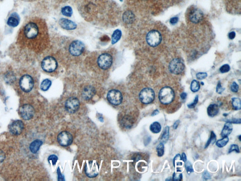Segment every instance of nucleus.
<instances>
[{
  "instance_id": "obj_18",
  "label": "nucleus",
  "mask_w": 241,
  "mask_h": 181,
  "mask_svg": "<svg viewBox=\"0 0 241 181\" xmlns=\"http://www.w3.org/2000/svg\"><path fill=\"white\" fill-rule=\"evenodd\" d=\"M96 90L92 86H87L83 90L82 96L84 99L89 100L95 95Z\"/></svg>"
},
{
  "instance_id": "obj_9",
  "label": "nucleus",
  "mask_w": 241,
  "mask_h": 181,
  "mask_svg": "<svg viewBox=\"0 0 241 181\" xmlns=\"http://www.w3.org/2000/svg\"><path fill=\"white\" fill-rule=\"evenodd\" d=\"M34 107L29 104H25L19 109V114L23 120H31L35 115Z\"/></svg>"
},
{
  "instance_id": "obj_57",
  "label": "nucleus",
  "mask_w": 241,
  "mask_h": 181,
  "mask_svg": "<svg viewBox=\"0 0 241 181\" xmlns=\"http://www.w3.org/2000/svg\"><path fill=\"white\" fill-rule=\"evenodd\" d=\"M120 1H122V0H120Z\"/></svg>"
},
{
  "instance_id": "obj_8",
  "label": "nucleus",
  "mask_w": 241,
  "mask_h": 181,
  "mask_svg": "<svg viewBox=\"0 0 241 181\" xmlns=\"http://www.w3.org/2000/svg\"><path fill=\"white\" fill-rule=\"evenodd\" d=\"M99 166L98 163L95 161H90L85 165V173L90 178H93L97 176L99 173Z\"/></svg>"
},
{
  "instance_id": "obj_46",
  "label": "nucleus",
  "mask_w": 241,
  "mask_h": 181,
  "mask_svg": "<svg viewBox=\"0 0 241 181\" xmlns=\"http://www.w3.org/2000/svg\"><path fill=\"white\" fill-rule=\"evenodd\" d=\"M58 180L59 181H65V179H64V176H63V174H61L60 170L58 168Z\"/></svg>"
},
{
  "instance_id": "obj_32",
  "label": "nucleus",
  "mask_w": 241,
  "mask_h": 181,
  "mask_svg": "<svg viewBox=\"0 0 241 181\" xmlns=\"http://www.w3.org/2000/svg\"><path fill=\"white\" fill-rule=\"evenodd\" d=\"M156 152L158 157H162L164 153V144L163 143H160L156 147Z\"/></svg>"
},
{
  "instance_id": "obj_51",
  "label": "nucleus",
  "mask_w": 241,
  "mask_h": 181,
  "mask_svg": "<svg viewBox=\"0 0 241 181\" xmlns=\"http://www.w3.org/2000/svg\"><path fill=\"white\" fill-rule=\"evenodd\" d=\"M235 37V33L234 32V31H232V32H231L229 34V38L230 39H233L234 38V37Z\"/></svg>"
},
{
  "instance_id": "obj_29",
  "label": "nucleus",
  "mask_w": 241,
  "mask_h": 181,
  "mask_svg": "<svg viewBox=\"0 0 241 181\" xmlns=\"http://www.w3.org/2000/svg\"><path fill=\"white\" fill-rule=\"evenodd\" d=\"M229 142V138L228 137H223L222 139H220L217 141L216 143V146L220 148L224 147L228 144Z\"/></svg>"
},
{
  "instance_id": "obj_5",
  "label": "nucleus",
  "mask_w": 241,
  "mask_h": 181,
  "mask_svg": "<svg viewBox=\"0 0 241 181\" xmlns=\"http://www.w3.org/2000/svg\"><path fill=\"white\" fill-rule=\"evenodd\" d=\"M169 69L170 71L173 74H180L184 70V63L181 59L176 58L172 60L170 63Z\"/></svg>"
},
{
  "instance_id": "obj_34",
  "label": "nucleus",
  "mask_w": 241,
  "mask_h": 181,
  "mask_svg": "<svg viewBox=\"0 0 241 181\" xmlns=\"http://www.w3.org/2000/svg\"><path fill=\"white\" fill-rule=\"evenodd\" d=\"M62 14L67 17H71L73 14V10L70 6H66L61 10Z\"/></svg>"
},
{
  "instance_id": "obj_12",
  "label": "nucleus",
  "mask_w": 241,
  "mask_h": 181,
  "mask_svg": "<svg viewBox=\"0 0 241 181\" xmlns=\"http://www.w3.org/2000/svg\"><path fill=\"white\" fill-rule=\"evenodd\" d=\"M112 57L110 54L103 53L98 57L97 63L101 69L107 70L112 65Z\"/></svg>"
},
{
  "instance_id": "obj_24",
  "label": "nucleus",
  "mask_w": 241,
  "mask_h": 181,
  "mask_svg": "<svg viewBox=\"0 0 241 181\" xmlns=\"http://www.w3.org/2000/svg\"><path fill=\"white\" fill-rule=\"evenodd\" d=\"M161 129V125L158 122H154L150 126V130L154 134L160 133Z\"/></svg>"
},
{
  "instance_id": "obj_4",
  "label": "nucleus",
  "mask_w": 241,
  "mask_h": 181,
  "mask_svg": "<svg viewBox=\"0 0 241 181\" xmlns=\"http://www.w3.org/2000/svg\"><path fill=\"white\" fill-rule=\"evenodd\" d=\"M19 84L20 87L23 92L29 93L34 87V79L30 76L25 75L19 80Z\"/></svg>"
},
{
  "instance_id": "obj_7",
  "label": "nucleus",
  "mask_w": 241,
  "mask_h": 181,
  "mask_svg": "<svg viewBox=\"0 0 241 181\" xmlns=\"http://www.w3.org/2000/svg\"><path fill=\"white\" fill-rule=\"evenodd\" d=\"M146 40L151 46H157L161 42V35L156 30H151L147 34Z\"/></svg>"
},
{
  "instance_id": "obj_20",
  "label": "nucleus",
  "mask_w": 241,
  "mask_h": 181,
  "mask_svg": "<svg viewBox=\"0 0 241 181\" xmlns=\"http://www.w3.org/2000/svg\"><path fill=\"white\" fill-rule=\"evenodd\" d=\"M219 111L220 109L218 105L216 104H210L207 108L208 115L209 117L213 118L218 115Z\"/></svg>"
},
{
  "instance_id": "obj_56",
  "label": "nucleus",
  "mask_w": 241,
  "mask_h": 181,
  "mask_svg": "<svg viewBox=\"0 0 241 181\" xmlns=\"http://www.w3.org/2000/svg\"><path fill=\"white\" fill-rule=\"evenodd\" d=\"M241 135H239V140H240V141H241Z\"/></svg>"
},
{
  "instance_id": "obj_39",
  "label": "nucleus",
  "mask_w": 241,
  "mask_h": 181,
  "mask_svg": "<svg viewBox=\"0 0 241 181\" xmlns=\"http://www.w3.org/2000/svg\"><path fill=\"white\" fill-rule=\"evenodd\" d=\"M199 96L198 95H197L196 97H195V99H194V101L192 103H190V104H187V107L189 109H194L195 108L196 105L197 104L198 102Z\"/></svg>"
},
{
  "instance_id": "obj_33",
  "label": "nucleus",
  "mask_w": 241,
  "mask_h": 181,
  "mask_svg": "<svg viewBox=\"0 0 241 181\" xmlns=\"http://www.w3.org/2000/svg\"><path fill=\"white\" fill-rule=\"evenodd\" d=\"M216 141V136L215 133L213 131H211L210 132V136L209 140H208L206 144V146H205V149L207 148L210 144H213L215 143Z\"/></svg>"
},
{
  "instance_id": "obj_37",
  "label": "nucleus",
  "mask_w": 241,
  "mask_h": 181,
  "mask_svg": "<svg viewBox=\"0 0 241 181\" xmlns=\"http://www.w3.org/2000/svg\"><path fill=\"white\" fill-rule=\"evenodd\" d=\"M58 160V157L55 155H50L48 158L49 162L50 163H52L53 165H55L56 164Z\"/></svg>"
},
{
  "instance_id": "obj_16",
  "label": "nucleus",
  "mask_w": 241,
  "mask_h": 181,
  "mask_svg": "<svg viewBox=\"0 0 241 181\" xmlns=\"http://www.w3.org/2000/svg\"><path fill=\"white\" fill-rule=\"evenodd\" d=\"M204 16L203 12L197 9H194L190 12L189 20L194 23H197L202 20Z\"/></svg>"
},
{
  "instance_id": "obj_19",
  "label": "nucleus",
  "mask_w": 241,
  "mask_h": 181,
  "mask_svg": "<svg viewBox=\"0 0 241 181\" xmlns=\"http://www.w3.org/2000/svg\"><path fill=\"white\" fill-rule=\"evenodd\" d=\"M232 131V124L229 122H226L221 133V136L222 137H228V136L230 135Z\"/></svg>"
},
{
  "instance_id": "obj_14",
  "label": "nucleus",
  "mask_w": 241,
  "mask_h": 181,
  "mask_svg": "<svg viewBox=\"0 0 241 181\" xmlns=\"http://www.w3.org/2000/svg\"><path fill=\"white\" fill-rule=\"evenodd\" d=\"M80 107V101L78 99L75 97H70L68 99L65 103L66 110L69 113H74L76 112Z\"/></svg>"
},
{
  "instance_id": "obj_6",
  "label": "nucleus",
  "mask_w": 241,
  "mask_h": 181,
  "mask_svg": "<svg viewBox=\"0 0 241 181\" xmlns=\"http://www.w3.org/2000/svg\"><path fill=\"white\" fill-rule=\"evenodd\" d=\"M42 68L47 72H52L57 69L58 66L57 61L55 58L51 56L45 57L43 60L41 64Z\"/></svg>"
},
{
  "instance_id": "obj_40",
  "label": "nucleus",
  "mask_w": 241,
  "mask_h": 181,
  "mask_svg": "<svg viewBox=\"0 0 241 181\" xmlns=\"http://www.w3.org/2000/svg\"><path fill=\"white\" fill-rule=\"evenodd\" d=\"M233 151H235L236 153H240L239 147L236 144H232L229 149V153H231Z\"/></svg>"
},
{
  "instance_id": "obj_35",
  "label": "nucleus",
  "mask_w": 241,
  "mask_h": 181,
  "mask_svg": "<svg viewBox=\"0 0 241 181\" xmlns=\"http://www.w3.org/2000/svg\"><path fill=\"white\" fill-rule=\"evenodd\" d=\"M185 166L187 172V173L190 174L192 173V172H194V170L193 169V166H192V164L190 161H187L185 162Z\"/></svg>"
},
{
  "instance_id": "obj_45",
  "label": "nucleus",
  "mask_w": 241,
  "mask_h": 181,
  "mask_svg": "<svg viewBox=\"0 0 241 181\" xmlns=\"http://www.w3.org/2000/svg\"><path fill=\"white\" fill-rule=\"evenodd\" d=\"M182 156L179 154H177L174 158L173 159V166H174L175 163L177 161H180L182 160Z\"/></svg>"
},
{
  "instance_id": "obj_31",
  "label": "nucleus",
  "mask_w": 241,
  "mask_h": 181,
  "mask_svg": "<svg viewBox=\"0 0 241 181\" xmlns=\"http://www.w3.org/2000/svg\"><path fill=\"white\" fill-rule=\"evenodd\" d=\"M190 89L192 92L194 93L198 92L200 89V85L199 82L196 80H194L191 82Z\"/></svg>"
},
{
  "instance_id": "obj_53",
  "label": "nucleus",
  "mask_w": 241,
  "mask_h": 181,
  "mask_svg": "<svg viewBox=\"0 0 241 181\" xmlns=\"http://www.w3.org/2000/svg\"><path fill=\"white\" fill-rule=\"evenodd\" d=\"M180 97H181V99H182V100H185L187 98V94L186 93H185V92L182 93V94L180 95Z\"/></svg>"
},
{
  "instance_id": "obj_52",
  "label": "nucleus",
  "mask_w": 241,
  "mask_h": 181,
  "mask_svg": "<svg viewBox=\"0 0 241 181\" xmlns=\"http://www.w3.org/2000/svg\"><path fill=\"white\" fill-rule=\"evenodd\" d=\"M182 156V159L183 161L184 162H186L187 161V158L186 155L184 152H183L182 153V156Z\"/></svg>"
},
{
  "instance_id": "obj_25",
  "label": "nucleus",
  "mask_w": 241,
  "mask_h": 181,
  "mask_svg": "<svg viewBox=\"0 0 241 181\" xmlns=\"http://www.w3.org/2000/svg\"><path fill=\"white\" fill-rule=\"evenodd\" d=\"M169 137H170V128L169 126H166L163 130V134L161 139V142L163 144H165L169 140Z\"/></svg>"
},
{
  "instance_id": "obj_15",
  "label": "nucleus",
  "mask_w": 241,
  "mask_h": 181,
  "mask_svg": "<svg viewBox=\"0 0 241 181\" xmlns=\"http://www.w3.org/2000/svg\"><path fill=\"white\" fill-rule=\"evenodd\" d=\"M24 128V123L21 120H16L9 125V129L11 134L14 135H21Z\"/></svg>"
},
{
  "instance_id": "obj_47",
  "label": "nucleus",
  "mask_w": 241,
  "mask_h": 181,
  "mask_svg": "<svg viewBox=\"0 0 241 181\" xmlns=\"http://www.w3.org/2000/svg\"><path fill=\"white\" fill-rule=\"evenodd\" d=\"M5 154L2 150L0 149V163L3 162L5 159Z\"/></svg>"
},
{
  "instance_id": "obj_1",
  "label": "nucleus",
  "mask_w": 241,
  "mask_h": 181,
  "mask_svg": "<svg viewBox=\"0 0 241 181\" xmlns=\"http://www.w3.org/2000/svg\"><path fill=\"white\" fill-rule=\"evenodd\" d=\"M40 34L39 27L35 21L30 20L23 27L20 33V40L27 47L32 49L34 42L37 39Z\"/></svg>"
},
{
  "instance_id": "obj_23",
  "label": "nucleus",
  "mask_w": 241,
  "mask_h": 181,
  "mask_svg": "<svg viewBox=\"0 0 241 181\" xmlns=\"http://www.w3.org/2000/svg\"><path fill=\"white\" fill-rule=\"evenodd\" d=\"M19 17L17 15H13V14L9 17L7 21L8 25L13 27H16L19 25Z\"/></svg>"
},
{
  "instance_id": "obj_36",
  "label": "nucleus",
  "mask_w": 241,
  "mask_h": 181,
  "mask_svg": "<svg viewBox=\"0 0 241 181\" xmlns=\"http://www.w3.org/2000/svg\"><path fill=\"white\" fill-rule=\"evenodd\" d=\"M230 70V67L229 65L224 64L222 66H221L220 71L222 73H225L228 72Z\"/></svg>"
},
{
  "instance_id": "obj_30",
  "label": "nucleus",
  "mask_w": 241,
  "mask_h": 181,
  "mask_svg": "<svg viewBox=\"0 0 241 181\" xmlns=\"http://www.w3.org/2000/svg\"><path fill=\"white\" fill-rule=\"evenodd\" d=\"M122 125H124L126 128H130L133 124L132 120L130 117H125L122 120Z\"/></svg>"
},
{
  "instance_id": "obj_17",
  "label": "nucleus",
  "mask_w": 241,
  "mask_h": 181,
  "mask_svg": "<svg viewBox=\"0 0 241 181\" xmlns=\"http://www.w3.org/2000/svg\"><path fill=\"white\" fill-rule=\"evenodd\" d=\"M59 25L62 28L66 30H73L77 27V25L74 22L66 18L60 19Z\"/></svg>"
},
{
  "instance_id": "obj_22",
  "label": "nucleus",
  "mask_w": 241,
  "mask_h": 181,
  "mask_svg": "<svg viewBox=\"0 0 241 181\" xmlns=\"http://www.w3.org/2000/svg\"><path fill=\"white\" fill-rule=\"evenodd\" d=\"M123 18L125 23L131 24L134 21L135 16L132 12L127 11L123 15Z\"/></svg>"
},
{
  "instance_id": "obj_11",
  "label": "nucleus",
  "mask_w": 241,
  "mask_h": 181,
  "mask_svg": "<svg viewBox=\"0 0 241 181\" xmlns=\"http://www.w3.org/2000/svg\"><path fill=\"white\" fill-rule=\"evenodd\" d=\"M84 44L80 41L76 40L73 42L70 45V53L73 56H78L81 55L84 51Z\"/></svg>"
},
{
  "instance_id": "obj_10",
  "label": "nucleus",
  "mask_w": 241,
  "mask_h": 181,
  "mask_svg": "<svg viewBox=\"0 0 241 181\" xmlns=\"http://www.w3.org/2000/svg\"><path fill=\"white\" fill-rule=\"evenodd\" d=\"M107 100L114 105H118L122 103L123 95L119 90H110L107 95Z\"/></svg>"
},
{
  "instance_id": "obj_3",
  "label": "nucleus",
  "mask_w": 241,
  "mask_h": 181,
  "mask_svg": "<svg viewBox=\"0 0 241 181\" xmlns=\"http://www.w3.org/2000/svg\"><path fill=\"white\" fill-rule=\"evenodd\" d=\"M140 100L143 104H149L152 103L155 98L154 90L150 88L143 89L139 95Z\"/></svg>"
},
{
  "instance_id": "obj_28",
  "label": "nucleus",
  "mask_w": 241,
  "mask_h": 181,
  "mask_svg": "<svg viewBox=\"0 0 241 181\" xmlns=\"http://www.w3.org/2000/svg\"><path fill=\"white\" fill-rule=\"evenodd\" d=\"M51 85V82L48 79H46L42 82L41 84V89L42 90L46 91L50 88Z\"/></svg>"
},
{
  "instance_id": "obj_27",
  "label": "nucleus",
  "mask_w": 241,
  "mask_h": 181,
  "mask_svg": "<svg viewBox=\"0 0 241 181\" xmlns=\"http://www.w3.org/2000/svg\"><path fill=\"white\" fill-rule=\"evenodd\" d=\"M232 105L234 110H240L241 109V100L239 98L234 97L232 99Z\"/></svg>"
},
{
  "instance_id": "obj_49",
  "label": "nucleus",
  "mask_w": 241,
  "mask_h": 181,
  "mask_svg": "<svg viewBox=\"0 0 241 181\" xmlns=\"http://www.w3.org/2000/svg\"><path fill=\"white\" fill-rule=\"evenodd\" d=\"M178 18L177 17H172V18H171V19H170V23L172 25H174L176 24L177 23V22H178Z\"/></svg>"
},
{
  "instance_id": "obj_38",
  "label": "nucleus",
  "mask_w": 241,
  "mask_h": 181,
  "mask_svg": "<svg viewBox=\"0 0 241 181\" xmlns=\"http://www.w3.org/2000/svg\"><path fill=\"white\" fill-rule=\"evenodd\" d=\"M182 174L174 173L173 174V180L175 181H181L182 179Z\"/></svg>"
},
{
  "instance_id": "obj_26",
  "label": "nucleus",
  "mask_w": 241,
  "mask_h": 181,
  "mask_svg": "<svg viewBox=\"0 0 241 181\" xmlns=\"http://www.w3.org/2000/svg\"><path fill=\"white\" fill-rule=\"evenodd\" d=\"M122 37V32L119 29L115 30L112 36V43L113 44L116 43Z\"/></svg>"
},
{
  "instance_id": "obj_41",
  "label": "nucleus",
  "mask_w": 241,
  "mask_h": 181,
  "mask_svg": "<svg viewBox=\"0 0 241 181\" xmlns=\"http://www.w3.org/2000/svg\"><path fill=\"white\" fill-rule=\"evenodd\" d=\"M225 88H223L221 86L220 82H219L218 83V85H217V87H216V92L218 94L221 95L223 93L224 90H225Z\"/></svg>"
},
{
  "instance_id": "obj_42",
  "label": "nucleus",
  "mask_w": 241,
  "mask_h": 181,
  "mask_svg": "<svg viewBox=\"0 0 241 181\" xmlns=\"http://www.w3.org/2000/svg\"><path fill=\"white\" fill-rule=\"evenodd\" d=\"M207 74L206 72H199L197 74L196 78L198 80H203L207 77Z\"/></svg>"
},
{
  "instance_id": "obj_21",
  "label": "nucleus",
  "mask_w": 241,
  "mask_h": 181,
  "mask_svg": "<svg viewBox=\"0 0 241 181\" xmlns=\"http://www.w3.org/2000/svg\"><path fill=\"white\" fill-rule=\"evenodd\" d=\"M43 144V142L41 140H35L30 144L29 149L33 153H36L38 151L40 148Z\"/></svg>"
},
{
  "instance_id": "obj_54",
  "label": "nucleus",
  "mask_w": 241,
  "mask_h": 181,
  "mask_svg": "<svg viewBox=\"0 0 241 181\" xmlns=\"http://www.w3.org/2000/svg\"><path fill=\"white\" fill-rule=\"evenodd\" d=\"M159 113V110H154L152 113L151 116L152 117H154V116H156V115H158Z\"/></svg>"
},
{
  "instance_id": "obj_2",
  "label": "nucleus",
  "mask_w": 241,
  "mask_h": 181,
  "mask_svg": "<svg viewBox=\"0 0 241 181\" xmlns=\"http://www.w3.org/2000/svg\"><path fill=\"white\" fill-rule=\"evenodd\" d=\"M158 97L161 103L163 105H168L172 103L174 100V92L170 87H163L160 90Z\"/></svg>"
},
{
  "instance_id": "obj_48",
  "label": "nucleus",
  "mask_w": 241,
  "mask_h": 181,
  "mask_svg": "<svg viewBox=\"0 0 241 181\" xmlns=\"http://www.w3.org/2000/svg\"><path fill=\"white\" fill-rule=\"evenodd\" d=\"M203 177L205 180H209L211 178V176H210V174L209 173L208 171H205V172L203 173Z\"/></svg>"
},
{
  "instance_id": "obj_55",
  "label": "nucleus",
  "mask_w": 241,
  "mask_h": 181,
  "mask_svg": "<svg viewBox=\"0 0 241 181\" xmlns=\"http://www.w3.org/2000/svg\"><path fill=\"white\" fill-rule=\"evenodd\" d=\"M229 115V114H226V113H225V114H223V116H224L225 117H227V116Z\"/></svg>"
},
{
  "instance_id": "obj_13",
  "label": "nucleus",
  "mask_w": 241,
  "mask_h": 181,
  "mask_svg": "<svg viewBox=\"0 0 241 181\" xmlns=\"http://www.w3.org/2000/svg\"><path fill=\"white\" fill-rule=\"evenodd\" d=\"M73 141L72 135L67 132L63 131L59 133L58 136V141L59 144L62 146L66 147L71 144Z\"/></svg>"
},
{
  "instance_id": "obj_43",
  "label": "nucleus",
  "mask_w": 241,
  "mask_h": 181,
  "mask_svg": "<svg viewBox=\"0 0 241 181\" xmlns=\"http://www.w3.org/2000/svg\"><path fill=\"white\" fill-rule=\"evenodd\" d=\"M231 90L234 93H237L239 90V86L236 82H234L231 85Z\"/></svg>"
},
{
  "instance_id": "obj_44",
  "label": "nucleus",
  "mask_w": 241,
  "mask_h": 181,
  "mask_svg": "<svg viewBox=\"0 0 241 181\" xmlns=\"http://www.w3.org/2000/svg\"><path fill=\"white\" fill-rule=\"evenodd\" d=\"M241 120L240 119H232L230 120H227L226 122H229L232 124H241Z\"/></svg>"
},
{
  "instance_id": "obj_50",
  "label": "nucleus",
  "mask_w": 241,
  "mask_h": 181,
  "mask_svg": "<svg viewBox=\"0 0 241 181\" xmlns=\"http://www.w3.org/2000/svg\"><path fill=\"white\" fill-rule=\"evenodd\" d=\"M180 121L179 120H177L174 123L173 125V128L174 129H176L179 125V124H180Z\"/></svg>"
}]
</instances>
